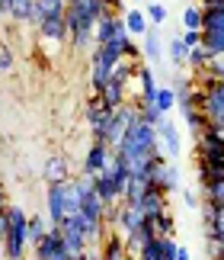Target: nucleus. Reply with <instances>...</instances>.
I'll use <instances>...</instances> for the list:
<instances>
[{"label":"nucleus","instance_id":"nucleus-1","mask_svg":"<svg viewBox=\"0 0 224 260\" xmlns=\"http://www.w3.org/2000/svg\"><path fill=\"white\" fill-rule=\"evenodd\" d=\"M26 222H29V215H26L19 206H7V212H4L7 232H4V238H0V241H4L7 260H23L26 244H29V238H26Z\"/></svg>","mask_w":224,"mask_h":260},{"label":"nucleus","instance_id":"nucleus-2","mask_svg":"<svg viewBox=\"0 0 224 260\" xmlns=\"http://www.w3.org/2000/svg\"><path fill=\"white\" fill-rule=\"evenodd\" d=\"M122 61V55L109 45H93V55H90V96L103 93L106 81L112 77V68Z\"/></svg>","mask_w":224,"mask_h":260},{"label":"nucleus","instance_id":"nucleus-3","mask_svg":"<svg viewBox=\"0 0 224 260\" xmlns=\"http://www.w3.org/2000/svg\"><path fill=\"white\" fill-rule=\"evenodd\" d=\"M154 151H160V145H157V128L154 125H147V122H138L128 128V135L122 138V145L116 148L112 154H154Z\"/></svg>","mask_w":224,"mask_h":260},{"label":"nucleus","instance_id":"nucleus-4","mask_svg":"<svg viewBox=\"0 0 224 260\" xmlns=\"http://www.w3.org/2000/svg\"><path fill=\"white\" fill-rule=\"evenodd\" d=\"M141 119V109H138V103H122L119 109H112V116H109V122H106V132H103V138H106V145H109V151H116V148L122 145V138L128 135V128L135 125Z\"/></svg>","mask_w":224,"mask_h":260},{"label":"nucleus","instance_id":"nucleus-5","mask_svg":"<svg viewBox=\"0 0 224 260\" xmlns=\"http://www.w3.org/2000/svg\"><path fill=\"white\" fill-rule=\"evenodd\" d=\"M58 235H61V244H64V251H67V257H70V260L80 257V254H84L87 247H90L74 215H64V218L58 222Z\"/></svg>","mask_w":224,"mask_h":260},{"label":"nucleus","instance_id":"nucleus-6","mask_svg":"<svg viewBox=\"0 0 224 260\" xmlns=\"http://www.w3.org/2000/svg\"><path fill=\"white\" fill-rule=\"evenodd\" d=\"M84 116H87V125H90V132H93V142H106L103 132H106V122H109V116H112V109H106V103L99 96H90L87 100V109H84Z\"/></svg>","mask_w":224,"mask_h":260},{"label":"nucleus","instance_id":"nucleus-7","mask_svg":"<svg viewBox=\"0 0 224 260\" xmlns=\"http://www.w3.org/2000/svg\"><path fill=\"white\" fill-rule=\"evenodd\" d=\"M157 145H160V151L167 154V161H176V157L182 154L179 132H176V125H173L170 116H164V119L157 122Z\"/></svg>","mask_w":224,"mask_h":260},{"label":"nucleus","instance_id":"nucleus-8","mask_svg":"<svg viewBox=\"0 0 224 260\" xmlns=\"http://www.w3.org/2000/svg\"><path fill=\"white\" fill-rule=\"evenodd\" d=\"M135 84H138V103H141V106H154L160 84H157L154 71H151L147 64H141V61H138V68H135Z\"/></svg>","mask_w":224,"mask_h":260},{"label":"nucleus","instance_id":"nucleus-9","mask_svg":"<svg viewBox=\"0 0 224 260\" xmlns=\"http://www.w3.org/2000/svg\"><path fill=\"white\" fill-rule=\"evenodd\" d=\"M35 260H70L64 244H61L58 228L48 225V232L42 235V241H35Z\"/></svg>","mask_w":224,"mask_h":260},{"label":"nucleus","instance_id":"nucleus-10","mask_svg":"<svg viewBox=\"0 0 224 260\" xmlns=\"http://www.w3.org/2000/svg\"><path fill=\"white\" fill-rule=\"evenodd\" d=\"M109 157H112L109 145H106V142H93V145H90V151H87V157H84V167H80V174H84V177L103 174L106 164H109Z\"/></svg>","mask_w":224,"mask_h":260},{"label":"nucleus","instance_id":"nucleus-11","mask_svg":"<svg viewBox=\"0 0 224 260\" xmlns=\"http://www.w3.org/2000/svg\"><path fill=\"white\" fill-rule=\"evenodd\" d=\"M39 42H52V45H67V26H64V16H55V19H42L35 29Z\"/></svg>","mask_w":224,"mask_h":260},{"label":"nucleus","instance_id":"nucleus-12","mask_svg":"<svg viewBox=\"0 0 224 260\" xmlns=\"http://www.w3.org/2000/svg\"><path fill=\"white\" fill-rule=\"evenodd\" d=\"M116 32H125V23H122L119 13H103V16L93 23V39H96V45H106Z\"/></svg>","mask_w":224,"mask_h":260},{"label":"nucleus","instance_id":"nucleus-13","mask_svg":"<svg viewBox=\"0 0 224 260\" xmlns=\"http://www.w3.org/2000/svg\"><path fill=\"white\" fill-rule=\"evenodd\" d=\"M45 203H48V225L58 228V222L64 218V183H48Z\"/></svg>","mask_w":224,"mask_h":260},{"label":"nucleus","instance_id":"nucleus-14","mask_svg":"<svg viewBox=\"0 0 224 260\" xmlns=\"http://www.w3.org/2000/svg\"><path fill=\"white\" fill-rule=\"evenodd\" d=\"M67 10V0H35L32 7V19H29V26L39 29V23L42 19H55V16H64Z\"/></svg>","mask_w":224,"mask_h":260},{"label":"nucleus","instance_id":"nucleus-15","mask_svg":"<svg viewBox=\"0 0 224 260\" xmlns=\"http://www.w3.org/2000/svg\"><path fill=\"white\" fill-rule=\"evenodd\" d=\"M138 209H141V215H144V218H154V215H160V212H167V209H170V196L160 193V189H154V186H147V193L138 203Z\"/></svg>","mask_w":224,"mask_h":260},{"label":"nucleus","instance_id":"nucleus-16","mask_svg":"<svg viewBox=\"0 0 224 260\" xmlns=\"http://www.w3.org/2000/svg\"><path fill=\"white\" fill-rule=\"evenodd\" d=\"M141 222H144V215H141V209L138 206H125V203H119V225H116V232L125 238L131 235L135 228H141Z\"/></svg>","mask_w":224,"mask_h":260},{"label":"nucleus","instance_id":"nucleus-17","mask_svg":"<svg viewBox=\"0 0 224 260\" xmlns=\"http://www.w3.org/2000/svg\"><path fill=\"white\" fill-rule=\"evenodd\" d=\"M99 100L106 103V109H119L122 103H128V84H122V81H116V77H109L106 87H103V93H99Z\"/></svg>","mask_w":224,"mask_h":260},{"label":"nucleus","instance_id":"nucleus-18","mask_svg":"<svg viewBox=\"0 0 224 260\" xmlns=\"http://www.w3.org/2000/svg\"><path fill=\"white\" fill-rule=\"evenodd\" d=\"M122 23H125V32L135 39V36H144L147 29H151V23H147V16H144V10L141 7H128L125 13H122Z\"/></svg>","mask_w":224,"mask_h":260},{"label":"nucleus","instance_id":"nucleus-19","mask_svg":"<svg viewBox=\"0 0 224 260\" xmlns=\"http://www.w3.org/2000/svg\"><path fill=\"white\" fill-rule=\"evenodd\" d=\"M99 260H131L128 251H125V241H122L119 232H106V238H103V254H99Z\"/></svg>","mask_w":224,"mask_h":260},{"label":"nucleus","instance_id":"nucleus-20","mask_svg":"<svg viewBox=\"0 0 224 260\" xmlns=\"http://www.w3.org/2000/svg\"><path fill=\"white\" fill-rule=\"evenodd\" d=\"M141 39H144V48H141V55H144L147 61H164V39H160V29L151 26Z\"/></svg>","mask_w":224,"mask_h":260},{"label":"nucleus","instance_id":"nucleus-21","mask_svg":"<svg viewBox=\"0 0 224 260\" xmlns=\"http://www.w3.org/2000/svg\"><path fill=\"white\" fill-rule=\"evenodd\" d=\"M42 177L48 180V183H64V180H70V174H67V157H61V154L48 157L45 167H42Z\"/></svg>","mask_w":224,"mask_h":260},{"label":"nucleus","instance_id":"nucleus-22","mask_svg":"<svg viewBox=\"0 0 224 260\" xmlns=\"http://www.w3.org/2000/svg\"><path fill=\"white\" fill-rule=\"evenodd\" d=\"M144 193H147V180L144 177H128L125 189H122V203H125V206H138L141 199H144Z\"/></svg>","mask_w":224,"mask_h":260},{"label":"nucleus","instance_id":"nucleus-23","mask_svg":"<svg viewBox=\"0 0 224 260\" xmlns=\"http://www.w3.org/2000/svg\"><path fill=\"white\" fill-rule=\"evenodd\" d=\"M202 32H224V7L202 10Z\"/></svg>","mask_w":224,"mask_h":260},{"label":"nucleus","instance_id":"nucleus-24","mask_svg":"<svg viewBox=\"0 0 224 260\" xmlns=\"http://www.w3.org/2000/svg\"><path fill=\"white\" fill-rule=\"evenodd\" d=\"M147 225H151V232H154V238H173V232H176V222H173L170 209L154 215V218H147Z\"/></svg>","mask_w":224,"mask_h":260},{"label":"nucleus","instance_id":"nucleus-25","mask_svg":"<svg viewBox=\"0 0 224 260\" xmlns=\"http://www.w3.org/2000/svg\"><path fill=\"white\" fill-rule=\"evenodd\" d=\"M32 7H35V0H10L7 19L10 23H29L32 19Z\"/></svg>","mask_w":224,"mask_h":260},{"label":"nucleus","instance_id":"nucleus-26","mask_svg":"<svg viewBox=\"0 0 224 260\" xmlns=\"http://www.w3.org/2000/svg\"><path fill=\"white\" fill-rule=\"evenodd\" d=\"M77 212H80V189L70 177L64 180V215H77Z\"/></svg>","mask_w":224,"mask_h":260},{"label":"nucleus","instance_id":"nucleus-27","mask_svg":"<svg viewBox=\"0 0 224 260\" xmlns=\"http://www.w3.org/2000/svg\"><path fill=\"white\" fill-rule=\"evenodd\" d=\"M164 55L170 58V64H176V68H182V64H186V55H189V48L182 45V42H179V36H176V39H170V42H167V48H164Z\"/></svg>","mask_w":224,"mask_h":260},{"label":"nucleus","instance_id":"nucleus-28","mask_svg":"<svg viewBox=\"0 0 224 260\" xmlns=\"http://www.w3.org/2000/svg\"><path fill=\"white\" fill-rule=\"evenodd\" d=\"M208 61H211L208 48H202V45L189 48V55H186V64L192 68V74H196V71H202V68H208Z\"/></svg>","mask_w":224,"mask_h":260},{"label":"nucleus","instance_id":"nucleus-29","mask_svg":"<svg viewBox=\"0 0 224 260\" xmlns=\"http://www.w3.org/2000/svg\"><path fill=\"white\" fill-rule=\"evenodd\" d=\"M154 106H157L164 116H170L173 109H176V93H173V87H160V90H157V100H154Z\"/></svg>","mask_w":224,"mask_h":260},{"label":"nucleus","instance_id":"nucleus-30","mask_svg":"<svg viewBox=\"0 0 224 260\" xmlns=\"http://www.w3.org/2000/svg\"><path fill=\"white\" fill-rule=\"evenodd\" d=\"M48 232V222H45V218L42 215H29V222H26V238H29V241H42V235Z\"/></svg>","mask_w":224,"mask_h":260},{"label":"nucleus","instance_id":"nucleus-31","mask_svg":"<svg viewBox=\"0 0 224 260\" xmlns=\"http://www.w3.org/2000/svg\"><path fill=\"white\" fill-rule=\"evenodd\" d=\"M182 29H196V32H202V7H196V4L182 7Z\"/></svg>","mask_w":224,"mask_h":260},{"label":"nucleus","instance_id":"nucleus-32","mask_svg":"<svg viewBox=\"0 0 224 260\" xmlns=\"http://www.w3.org/2000/svg\"><path fill=\"white\" fill-rule=\"evenodd\" d=\"M144 16H147V23H151V26H160V23H167V16H170V13H167V7H164V4H147V7H144Z\"/></svg>","mask_w":224,"mask_h":260},{"label":"nucleus","instance_id":"nucleus-33","mask_svg":"<svg viewBox=\"0 0 224 260\" xmlns=\"http://www.w3.org/2000/svg\"><path fill=\"white\" fill-rule=\"evenodd\" d=\"M13 64H16L13 48H10V42H4V39H0V71H13Z\"/></svg>","mask_w":224,"mask_h":260},{"label":"nucleus","instance_id":"nucleus-34","mask_svg":"<svg viewBox=\"0 0 224 260\" xmlns=\"http://www.w3.org/2000/svg\"><path fill=\"white\" fill-rule=\"evenodd\" d=\"M135 260H160V238L147 241V244L138 251V257H135Z\"/></svg>","mask_w":224,"mask_h":260},{"label":"nucleus","instance_id":"nucleus-35","mask_svg":"<svg viewBox=\"0 0 224 260\" xmlns=\"http://www.w3.org/2000/svg\"><path fill=\"white\" fill-rule=\"evenodd\" d=\"M138 109H141V122H147V125H154V128H157L160 119H164V113H160L157 106H141L138 103Z\"/></svg>","mask_w":224,"mask_h":260},{"label":"nucleus","instance_id":"nucleus-36","mask_svg":"<svg viewBox=\"0 0 224 260\" xmlns=\"http://www.w3.org/2000/svg\"><path fill=\"white\" fill-rule=\"evenodd\" d=\"M122 58H125V61H141V48H138L135 39H128V42H125V48H122Z\"/></svg>","mask_w":224,"mask_h":260},{"label":"nucleus","instance_id":"nucleus-37","mask_svg":"<svg viewBox=\"0 0 224 260\" xmlns=\"http://www.w3.org/2000/svg\"><path fill=\"white\" fill-rule=\"evenodd\" d=\"M179 42L186 45V48H196V45H202V32H196V29H182Z\"/></svg>","mask_w":224,"mask_h":260},{"label":"nucleus","instance_id":"nucleus-38","mask_svg":"<svg viewBox=\"0 0 224 260\" xmlns=\"http://www.w3.org/2000/svg\"><path fill=\"white\" fill-rule=\"evenodd\" d=\"M182 199H186V206H189V209H199V203H202V199L192 193V189H186V193H182Z\"/></svg>","mask_w":224,"mask_h":260},{"label":"nucleus","instance_id":"nucleus-39","mask_svg":"<svg viewBox=\"0 0 224 260\" xmlns=\"http://www.w3.org/2000/svg\"><path fill=\"white\" fill-rule=\"evenodd\" d=\"M7 206H10V199H7V193H4V186H0V215L7 212Z\"/></svg>","mask_w":224,"mask_h":260},{"label":"nucleus","instance_id":"nucleus-40","mask_svg":"<svg viewBox=\"0 0 224 260\" xmlns=\"http://www.w3.org/2000/svg\"><path fill=\"white\" fill-rule=\"evenodd\" d=\"M7 13H10V0H0V19H7Z\"/></svg>","mask_w":224,"mask_h":260},{"label":"nucleus","instance_id":"nucleus-41","mask_svg":"<svg viewBox=\"0 0 224 260\" xmlns=\"http://www.w3.org/2000/svg\"><path fill=\"white\" fill-rule=\"evenodd\" d=\"M176 260H189V251H186V247H179V251H176Z\"/></svg>","mask_w":224,"mask_h":260},{"label":"nucleus","instance_id":"nucleus-42","mask_svg":"<svg viewBox=\"0 0 224 260\" xmlns=\"http://www.w3.org/2000/svg\"><path fill=\"white\" fill-rule=\"evenodd\" d=\"M131 4H141V0H131Z\"/></svg>","mask_w":224,"mask_h":260}]
</instances>
